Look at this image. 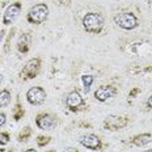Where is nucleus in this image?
Here are the masks:
<instances>
[{"label": "nucleus", "instance_id": "39448f33", "mask_svg": "<svg viewBox=\"0 0 152 152\" xmlns=\"http://www.w3.org/2000/svg\"><path fill=\"white\" fill-rule=\"evenodd\" d=\"M20 11H21V5L20 4H12L9 5L7 8V11H5L4 13V17H3V21H4V24H11L13 23L16 18L18 17V15H20Z\"/></svg>", "mask_w": 152, "mask_h": 152}, {"label": "nucleus", "instance_id": "423d86ee", "mask_svg": "<svg viewBox=\"0 0 152 152\" xmlns=\"http://www.w3.org/2000/svg\"><path fill=\"white\" fill-rule=\"evenodd\" d=\"M115 92L117 91L114 89L113 87H109V85H102V87H100L99 89L94 92V97H96V100L104 102V101H106L107 99L113 97L114 94H115Z\"/></svg>", "mask_w": 152, "mask_h": 152}, {"label": "nucleus", "instance_id": "2eb2a0df", "mask_svg": "<svg viewBox=\"0 0 152 152\" xmlns=\"http://www.w3.org/2000/svg\"><path fill=\"white\" fill-rule=\"evenodd\" d=\"M0 143H3V144H7L8 143V137L7 135H3V134H0Z\"/></svg>", "mask_w": 152, "mask_h": 152}, {"label": "nucleus", "instance_id": "9b49d317", "mask_svg": "<svg viewBox=\"0 0 152 152\" xmlns=\"http://www.w3.org/2000/svg\"><path fill=\"white\" fill-rule=\"evenodd\" d=\"M38 68H39V61H38V59H31V61H29L26 63V66H25L24 74L28 75L29 77H34Z\"/></svg>", "mask_w": 152, "mask_h": 152}, {"label": "nucleus", "instance_id": "20e7f679", "mask_svg": "<svg viewBox=\"0 0 152 152\" xmlns=\"http://www.w3.org/2000/svg\"><path fill=\"white\" fill-rule=\"evenodd\" d=\"M26 99L30 104H33V105H39V104H42L46 99V92L39 87L30 88L26 93Z\"/></svg>", "mask_w": 152, "mask_h": 152}, {"label": "nucleus", "instance_id": "6ab92c4d", "mask_svg": "<svg viewBox=\"0 0 152 152\" xmlns=\"http://www.w3.org/2000/svg\"><path fill=\"white\" fill-rule=\"evenodd\" d=\"M1 39H3V34H0V42H1Z\"/></svg>", "mask_w": 152, "mask_h": 152}, {"label": "nucleus", "instance_id": "4468645a", "mask_svg": "<svg viewBox=\"0 0 152 152\" xmlns=\"http://www.w3.org/2000/svg\"><path fill=\"white\" fill-rule=\"evenodd\" d=\"M81 80H83V84H84V91L88 93L89 89H91L92 83H93V76H92V75H83Z\"/></svg>", "mask_w": 152, "mask_h": 152}, {"label": "nucleus", "instance_id": "dca6fc26", "mask_svg": "<svg viewBox=\"0 0 152 152\" xmlns=\"http://www.w3.org/2000/svg\"><path fill=\"white\" fill-rule=\"evenodd\" d=\"M5 123V114L0 113V126H3Z\"/></svg>", "mask_w": 152, "mask_h": 152}, {"label": "nucleus", "instance_id": "aec40b11", "mask_svg": "<svg viewBox=\"0 0 152 152\" xmlns=\"http://www.w3.org/2000/svg\"><path fill=\"white\" fill-rule=\"evenodd\" d=\"M144 152H152V150H148V151H144Z\"/></svg>", "mask_w": 152, "mask_h": 152}, {"label": "nucleus", "instance_id": "7ed1b4c3", "mask_svg": "<svg viewBox=\"0 0 152 152\" xmlns=\"http://www.w3.org/2000/svg\"><path fill=\"white\" fill-rule=\"evenodd\" d=\"M49 16V8L46 4H37L30 8L29 13H28V18L29 21L34 24H41Z\"/></svg>", "mask_w": 152, "mask_h": 152}, {"label": "nucleus", "instance_id": "0eeeda50", "mask_svg": "<svg viewBox=\"0 0 152 152\" xmlns=\"http://www.w3.org/2000/svg\"><path fill=\"white\" fill-rule=\"evenodd\" d=\"M80 143L87 148L96 150V148L100 147V139L93 134H87V135H83V137L80 138Z\"/></svg>", "mask_w": 152, "mask_h": 152}, {"label": "nucleus", "instance_id": "f8f14e48", "mask_svg": "<svg viewBox=\"0 0 152 152\" xmlns=\"http://www.w3.org/2000/svg\"><path fill=\"white\" fill-rule=\"evenodd\" d=\"M151 140H152V137L150 134H142V135H138V137L134 139V143L137 145H144V144L150 143Z\"/></svg>", "mask_w": 152, "mask_h": 152}, {"label": "nucleus", "instance_id": "1a4fd4ad", "mask_svg": "<svg viewBox=\"0 0 152 152\" xmlns=\"http://www.w3.org/2000/svg\"><path fill=\"white\" fill-rule=\"evenodd\" d=\"M37 125L39 129L50 130L55 126V119H54L51 115H42L37 119Z\"/></svg>", "mask_w": 152, "mask_h": 152}, {"label": "nucleus", "instance_id": "a211bd4d", "mask_svg": "<svg viewBox=\"0 0 152 152\" xmlns=\"http://www.w3.org/2000/svg\"><path fill=\"white\" fill-rule=\"evenodd\" d=\"M25 152H37L36 150H28V151H25Z\"/></svg>", "mask_w": 152, "mask_h": 152}, {"label": "nucleus", "instance_id": "6e6552de", "mask_svg": "<svg viewBox=\"0 0 152 152\" xmlns=\"http://www.w3.org/2000/svg\"><path fill=\"white\" fill-rule=\"evenodd\" d=\"M106 126L110 127V130H118L121 127H125L127 125V119L123 118V117H115V115H112L106 119Z\"/></svg>", "mask_w": 152, "mask_h": 152}, {"label": "nucleus", "instance_id": "f3484780", "mask_svg": "<svg viewBox=\"0 0 152 152\" xmlns=\"http://www.w3.org/2000/svg\"><path fill=\"white\" fill-rule=\"evenodd\" d=\"M148 106H150L151 109H152V94L150 96V99H148Z\"/></svg>", "mask_w": 152, "mask_h": 152}, {"label": "nucleus", "instance_id": "9d476101", "mask_svg": "<svg viewBox=\"0 0 152 152\" xmlns=\"http://www.w3.org/2000/svg\"><path fill=\"white\" fill-rule=\"evenodd\" d=\"M66 104H67L69 107H77L79 105L83 104V99H81V96H80L79 92L74 91L67 96V99H66Z\"/></svg>", "mask_w": 152, "mask_h": 152}, {"label": "nucleus", "instance_id": "f03ea898", "mask_svg": "<svg viewBox=\"0 0 152 152\" xmlns=\"http://www.w3.org/2000/svg\"><path fill=\"white\" fill-rule=\"evenodd\" d=\"M114 21L118 25L119 28L126 30H131L135 29L138 26V18L135 17L131 12H122V13H118L114 17Z\"/></svg>", "mask_w": 152, "mask_h": 152}, {"label": "nucleus", "instance_id": "ddd939ff", "mask_svg": "<svg viewBox=\"0 0 152 152\" xmlns=\"http://www.w3.org/2000/svg\"><path fill=\"white\" fill-rule=\"evenodd\" d=\"M9 102H11V93L8 91L0 92V106L5 107L9 105Z\"/></svg>", "mask_w": 152, "mask_h": 152}, {"label": "nucleus", "instance_id": "f257e3e1", "mask_svg": "<svg viewBox=\"0 0 152 152\" xmlns=\"http://www.w3.org/2000/svg\"><path fill=\"white\" fill-rule=\"evenodd\" d=\"M104 18L99 13H88L83 18V26L84 29L89 33H99L102 29Z\"/></svg>", "mask_w": 152, "mask_h": 152}]
</instances>
